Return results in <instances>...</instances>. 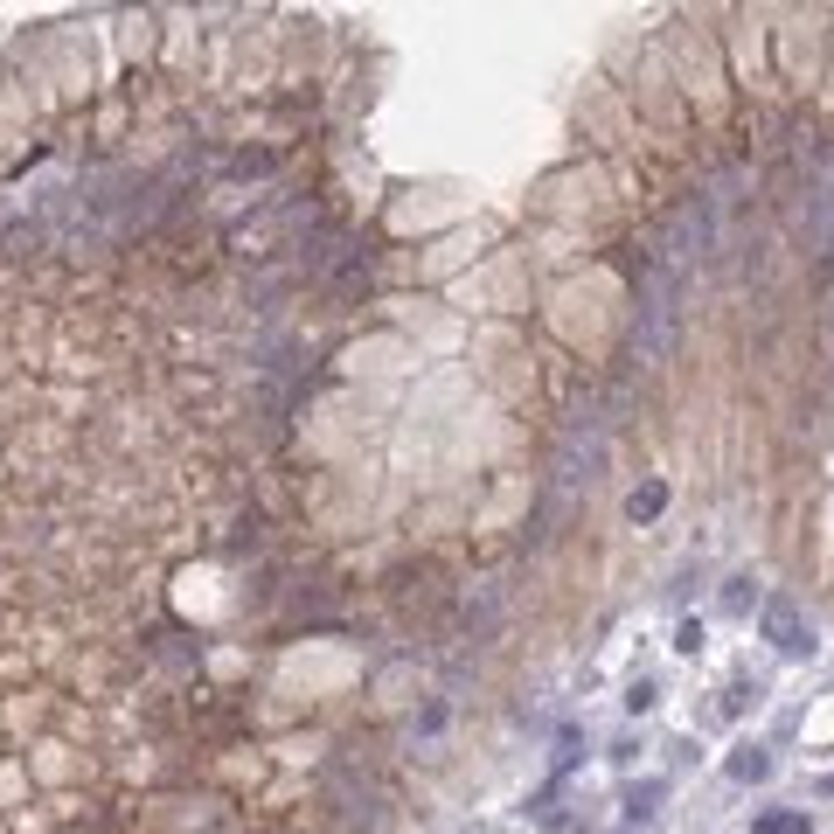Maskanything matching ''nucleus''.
Here are the masks:
<instances>
[{"label":"nucleus","mask_w":834,"mask_h":834,"mask_svg":"<svg viewBox=\"0 0 834 834\" xmlns=\"http://www.w3.org/2000/svg\"><path fill=\"white\" fill-rule=\"evenodd\" d=\"M695 751H702L695 737H675V744H668V765H695Z\"/></svg>","instance_id":"nucleus-13"},{"label":"nucleus","mask_w":834,"mask_h":834,"mask_svg":"<svg viewBox=\"0 0 834 834\" xmlns=\"http://www.w3.org/2000/svg\"><path fill=\"white\" fill-rule=\"evenodd\" d=\"M640 751H647V744H640V737H633V730H626V737H612V751H605V758H612V765H633V758H640Z\"/></svg>","instance_id":"nucleus-12"},{"label":"nucleus","mask_w":834,"mask_h":834,"mask_svg":"<svg viewBox=\"0 0 834 834\" xmlns=\"http://www.w3.org/2000/svg\"><path fill=\"white\" fill-rule=\"evenodd\" d=\"M619 702H626V716H647V709H654V702H661V682H654V675H633V682H626V695H619Z\"/></svg>","instance_id":"nucleus-8"},{"label":"nucleus","mask_w":834,"mask_h":834,"mask_svg":"<svg viewBox=\"0 0 834 834\" xmlns=\"http://www.w3.org/2000/svg\"><path fill=\"white\" fill-rule=\"evenodd\" d=\"M751 834H814V807H765L751 814Z\"/></svg>","instance_id":"nucleus-5"},{"label":"nucleus","mask_w":834,"mask_h":834,"mask_svg":"<svg viewBox=\"0 0 834 834\" xmlns=\"http://www.w3.org/2000/svg\"><path fill=\"white\" fill-rule=\"evenodd\" d=\"M661 807H668V779H633V786L619 793V814H626V828H647Z\"/></svg>","instance_id":"nucleus-4"},{"label":"nucleus","mask_w":834,"mask_h":834,"mask_svg":"<svg viewBox=\"0 0 834 834\" xmlns=\"http://www.w3.org/2000/svg\"><path fill=\"white\" fill-rule=\"evenodd\" d=\"M765 702V675H730V689H723V716H744V709H758Z\"/></svg>","instance_id":"nucleus-6"},{"label":"nucleus","mask_w":834,"mask_h":834,"mask_svg":"<svg viewBox=\"0 0 834 834\" xmlns=\"http://www.w3.org/2000/svg\"><path fill=\"white\" fill-rule=\"evenodd\" d=\"M758 605H765V591H758L751 570H730V577L716 584V612H723V619H751Z\"/></svg>","instance_id":"nucleus-3"},{"label":"nucleus","mask_w":834,"mask_h":834,"mask_svg":"<svg viewBox=\"0 0 834 834\" xmlns=\"http://www.w3.org/2000/svg\"><path fill=\"white\" fill-rule=\"evenodd\" d=\"M668 647H675L682 661H695V654L709 647V626H702V619H675V640H668Z\"/></svg>","instance_id":"nucleus-9"},{"label":"nucleus","mask_w":834,"mask_h":834,"mask_svg":"<svg viewBox=\"0 0 834 834\" xmlns=\"http://www.w3.org/2000/svg\"><path fill=\"white\" fill-rule=\"evenodd\" d=\"M772 744H758V737H737L730 744V758H723V772H730V786H765L772 779Z\"/></svg>","instance_id":"nucleus-2"},{"label":"nucleus","mask_w":834,"mask_h":834,"mask_svg":"<svg viewBox=\"0 0 834 834\" xmlns=\"http://www.w3.org/2000/svg\"><path fill=\"white\" fill-rule=\"evenodd\" d=\"M529 821H536V828H563V807H556V786H550V793H536V807H529Z\"/></svg>","instance_id":"nucleus-10"},{"label":"nucleus","mask_w":834,"mask_h":834,"mask_svg":"<svg viewBox=\"0 0 834 834\" xmlns=\"http://www.w3.org/2000/svg\"><path fill=\"white\" fill-rule=\"evenodd\" d=\"M577 758H584V737H577V730H563V737H556V779H563Z\"/></svg>","instance_id":"nucleus-11"},{"label":"nucleus","mask_w":834,"mask_h":834,"mask_svg":"<svg viewBox=\"0 0 834 834\" xmlns=\"http://www.w3.org/2000/svg\"><path fill=\"white\" fill-rule=\"evenodd\" d=\"M661 508H668V487H661V480H640V487L626 494V522H654Z\"/></svg>","instance_id":"nucleus-7"},{"label":"nucleus","mask_w":834,"mask_h":834,"mask_svg":"<svg viewBox=\"0 0 834 834\" xmlns=\"http://www.w3.org/2000/svg\"><path fill=\"white\" fill-rule=\"evenodd\" d=\"M758 633H765L786 661H814V654H821V626L800 612V598H793V591H772V598L758 605Z\"/></svg>","instance_id":"nucleus-1"},{"label":"nucleus","mask_w":834,"mask_h":834,"mask_svg":"<svg viewBox=\"0 0 834 834\" xmlns=\"http://www.w3.org/2000/svg\"><path fill=\"white\" fill-rule=\"evenodd\" d=\"M807 800H834V779H814V786H807Z\"/></svg>","instance_id":"nucleus-14"}]
</instances>
